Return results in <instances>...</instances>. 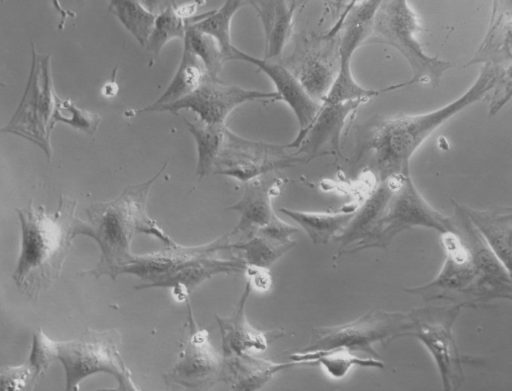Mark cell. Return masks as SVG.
<instances>
[{
    "label": "cell",
    "instance_id": "1",
    "mask_svg": "<svg viewBox=\"0 0 512 391\" xmlns=\"http://www.w3.org/2000/svg\"><path fill=\"white\" fill-rule=\"evenodd\" d=\"M456 229L440 234L445 261L430 282L405 289L425 301L476 308L495 299L512 301V276L465 214L452 202Z\"/></svg>",
    "mask_w": 512,
    "mask_h": 391
},
{
    "label": "cell",
    "instance_id": "2",
    "mask_svg": "<svg viewBox=\"0 0 512 391\" xmlns=\"http://www.w3.org/2000/svg\"><path fill=\"white\" fill-rule=\"evenodd\" d=\"M166 165L167 162L148 181L126 187L114 200L90 205L86 220L77 219L75 235L93 238L101 250L97 264L83 275L116 279L135 259L131 243L139 233L153 235L167 246L176 243L149 217L146 209L150 189Z\"/></svg>",
    "mask_w": 512,
    "mask_h": 391
},
{
    "label": "cell",
    "instance_id": "3",
    "mask_svg": "<svg viewBox=\"0 0 512 391\" xmlns=\"http://www.w3.org/2000/svg\"><path fill=\"white\" fill-rule=\"evenodd\" d=\"M77 202L61 196L57 210L47 214L30 201L17 209L21 226V251L13 280L18 289L36 300L58 279L75 235Z\"/></svg>",
    "mask_w": 512,
    "mask_h": 391
},
{
    "label": "cell",
    "instance_id": "4",
    "mask_svg": "<svg viewBox=\"0 0 512 391\" xmlns=\"http://www.w3.org/2000/svg\"><path fill=\"white\" fill-rule=\"evenodd\" d=\"M495 69L482 65L473 84L444 106L420 114L397 115L375 129L369 148L379 180L410 173V160L419 147L442 124L482 100L494 85Z\"/></svg>",
    "mask_w": 512,
    "mask_h": 391
},
{
    "label": "cell",
    "instance_id": "5",
    "mask_svg": "<svg viewBox=\"0 0 512 391\" xmlns=\"http://www.w3.org/2000/svg\"><path fill=\"white\" fill-rule=\"evenodd\" d=\"M420 30V20L408 0H383L368 42L384 43L403 56L412 72L406 86L422 83L437 87L452 63L424 51L417 38Z\"/></svg>",
    "mask_w": 512,
    "mask_h": 391
},
{
    "label": "cell",
    "instance_id": "6",
    "mask_svg": "<svg viewBox=\"0 0 512 391\" xmlns=\"http://www.w3.org/2000/svg\"><path fill=\"white\" fill-rule=\"evenodd\" d=\"M466 308L463 304L426 305L408 312L410 325L404 337L419 340L438 369L443 389L458 390L464 380V366L476 360L463 355L453 334V325Z\"/></svg>",
    "mask_w": 512,
    "mask_h": 391
},
{
    "label": "cell",
    "instance_id": "7",
    "mask_svg": "<svg viewBox=\"0 0 512 391\" xmlns=\"http://www.w3.org/2000/svg\"><path fill=\"white\" fill-rule=\"evenodd\" d=\"M413 228L433 229L440 234L456 229L453 216H446L433 208L417 189L411 174H408L393 193L385 211L369 234L342 250L340 254L355 253L368 248L385 249L398 234Z\"/></svg>",
    "mask_w": 512,
    "mask_h": 391
},
{
    "label": "cell",
    "instance_id": "8",
    "mask_svg": "<svg viewBox=\"0 0 512 391\" xmlns=\"http://www.w3.org/2000/svg\"><path fill=\"white\" fill-rule=\"evenodd\" d=\"M120 343L121 335L116 329H88L76 339L58 342V360L64 366L66 390H78L83 379L97 372L113 375L119 385L117 390H138L121 357Z\"/></svg>",
    "mask_w": 512,
    "mask_h": 391
},
{
    "label": "cell",
    "instance_id": "9",
    "mask_svg": "<svg viewBox=\"0 0 512 391\" xmlns=\"http://www.w3.org/2000/svg\"><path fill=\"white\" fill-rule=\"evenodd\" d=\"M31 48V67L21 101L11 120L0 131L18 135L33 142L50 160L52 157L50 137L54 128L52 115L57 95L51 74V56L38 54L34 44H31Z\"/></svg>",
    "mask_w": 512,
    "mask_h": 391
},
{
    "label": "cell",
    "instance_id": "10",
    "mask_svg": "<svg viewBox=\"0 0 512 391\" xmlns=\"http://www.w3.org/2000/svg\"><path fill=\"white\" fill-rule=\"evenodd\" d=\"M410 319L408 313L373 309L360 318L339 326L316 327L312 338L301 351H326L343 348L352 352H365L380 358L375 345L388 344L404 337Z\"/></svg>",
    "mask_w": 512,
    "mask_h": 391
},
{
    "label": "cell",
    "instance_id": "11",
    "mask_svg": "<svg viewBox=\"0 0 512 391\" xmlns=\"http://www.w3.org/2000/svg\"><path fill=\"white\" fill-rule=\"evenodd\" d=\"M276 91L266 92L245 89L229 85L209 75L191 94L164 105H148L135 111V114L150 112H171L177 114L181 110H190L198 119L214 125H226L229 115L239 106L254 101H280Z\"/></svg>",
    "mask_w": 512,
    "mask_h": 391
},
{
    "label": "cell",
    "instance_id": "12",
    "mask_svg": "<svg viewBox=\"0 0 512 391\" xmlns=\"http://www.w3.org/2000/svg\"><path fill=\"white\" fill-rule=\"evenodd\" d=\"M287 145L271 144L243 138L226 128L214 173L248 181L275 169L303 161Z\"/></svg>",
    "mask_w": 512,
    "mask_h": 391
},
{
    "label": "cell",
    "instance_id": "13",
    "mask_svg": "<svg viewBox=\"0 0 512 391\" xmlns=\"http://www.w3.org/2000/svg\"><path fill=\"white\" fill-rule=\"evenodd\" d=\"M187 338L175 365L164 374L167 385L201 389L222 378L224 358L209 342L208 332L198 326L189 299Z\"/></svg>",
    "mask_w": 512,
    "mask_h": 391
},
{
    "label": "cell",
    "instance_id": "14",
    "mask_svg": "<svg viewBox=\"0 0 512 391\" xmlns=\"http://www.w3.org/2000/svg\"><path fill=\"white\" fill-rule=\"evenodd\" d=\"M367 100H350L338 103H321L311 122L288 144L304 160L317 155L339 154L341 135L349 117Z\"/></svg>",
    "mask_w": 512,
    "mask_h": 391
},
{
    "label": "cell",
    "instance_id": "15",
    "mask_svg": "<svg viewBox=\"0 0 512 391\" xmlns=\"http://www.w3.org/2000/svg\"><path fill=\"white\" fill-rule=\"evenodd\" d=\"M231 244L229 233L199 246L185 247L175 243L158 252L136 255L122 274H132L146 281L136 289L153 288L156 283L181 268L206 256L216 255L221 250L231 249Z\"/></svg>",
    "mask_w": 512,
    "mask_h": 391
},
{
    "label": "cell",
    "instance_id": "16",
    "mask_svg": "<svg viewBox=\"0 0 512 391\" xmlns=\"http://www.w3.org/2000/svg\"><path fill=\"white\" fill-rule=\"evenodd\" d=\"M232 60L254 65L273 83L275 91L293 111L298 122V133L304 131L315 118L321 102L312 98L305 90L296 74L281 65L277 60L258 58L236 47Z\"/></svg>",
    "mask_w": 512,
    "mask_h": 391
},
{
    "label": "cell",
    "instance_id": "17",
    "mask_svg": "<svg viewBox=\"0 0 512 391\" xmlns=\"http://www.w3.org/2000/svg\"><path fill=\"white\" fill-rule=\"evenodd\" d=\"M281 185V179L269 173L245 182L241 198L227 207L228 210L237 211L240 216L237 225L229 233L231 238L239 235L247 239L276 216L272 198L279 193Z\"/></svg>",
    "mask_w": 512,
    "mask_h": 391
},
{
    "label": "cell",
    "instance_id": "18",
    "mask_svg": "<svg viewBox=\"0 0 512 391\" xmlns=\"http://www.w3.org/2000/svg\"><path fill=\"white\" fill-rule=\"evenodd\" d=\"M251 291L252 286L247 280L232 313L225 317L215 315L221 333L223 356L262 352L269 345L271 332L254 328L246 318L245 308Z\"/></svg>",
    "mask_w": 512,
    "mask_h": 391
},
{
    "label": "cell",
    "instance_id": "19",
    "mask_svg": "<svg viewBox=\"0 0 512 391\" xmlns=\"http://www.w3.org/2000/svg\"><path fill=\"white\" fill-rule=\"evenodd\" d=\"M512 61V0H492L487 31L465 67L500 66Z\"/></svg>",
    "mask_w": 512,
    "mask_h": 391
},
{
    "label": "cell",
    "instance_id": "20",
    "mask_svg": "<svg viewBox=\"0 0 512 391\" xmlns=\"http://www.w3.org/2000/svg\"><path fill=\"white\" fill-rule=\"evenodd\" d=\"M256 12L264 33V58L279 60L289 41L300 0H245Z\"/></svg>",
    "mask_w": 512,
    "mask_h": 391
},
{
    "label": "cell",
    "instance_id": "21",
    "mask_svg": "<svg viewBox=\"0 0 512 391\" xmlns=\"http://www.w3.org/2000/svg\"><path fill=\"white\" fill-rule=\"evenodd\" d=\"M222 380L233 390L253 391L266 385L277 373L296 366L306 365L303 362L290 360L276 363L256 357L251 352L223 356Z\"/></svg>",
    "mask_w": 512,
    "mask_h": 391
},
{
    "label": "cell",
    "instance_id": "22",
    "mask_svg": "<svg viewBox=\"0 0 512 391\" xmlns=\"http://www.w3.org/2000/svg\"><path fill=\"white\" fill-rule=\"evenodd\" d=\"M383 0H362L350 10L340 29L338 45L339 67L336 78H354L351 70L352 57L364 42H368L376 12Z\"/></svg>",
    "mask_w": 512,
    "mask_h": 391
},
{
    "label": "cell",
    "instance_id": "23",
    "mask_svg": "<svg viewBox=\"0 0 512 391\" xmlns=\"http://www.w3.org/2000/svg\"><path fill=\"white\" fill-rule=\"evenodd\" d=\"M468 219L512 276V207L474 209L462 204Z\"/></svg>",
    "mask_w": 512,
    "mask_h": 391
},
{
    "label": "cell",
    "instance_id": "24",
    "mask_svg": "<svg viewBox=\"0 0 512 391\" xmlns=\"http://www.w3.org/2000/svg\"><path fill=\"white\" fill-rule=\"evenodd\" d=\"M407 174L390 176L379 180L378 185L355 211L354 216L343 232L334 240L342 244L341 251L363 240L385 211L393 193Z\"/></svg>",
    "mask_w": 512,
    "mask_h": 391
},
{
    "label": "cell",
    "instance_id": "25",
    "mask_svg": "<svg viewBox=\"0 0 512 391\" xmlns=\"http://www.w3.org/2000/svg\"><path fill=\"white\" fill-rule=\"evenodd\" d=\"M279 211L296 222L314 244H326L343 232L356 210L320 213L282 207Z\"/></svg>",
    "mask_w": 512,
    "mask_h": 391
},
{
    "label": "cell",
    "instance_id": "26",
    "mask_svg": "<svg viewBox=\"0 0 512 391\" xmlns=\"http://www.w3.org/2000/svg\"><path fill=\"white\" fill-rule=\"evenodd\" d=\"M291 360L307 366L320 365L334 379L344 378L352 367L383 369L380 358H362L347 349L338 348L326 351H299L290 356Z\"/></svg>",
    "mask_w": 512,
    "mask_h": 391
},
{
    "label": "cell",
    "instance_id": "27",
    "mask_svg": "<svg viewBox=\"0 0 512 391\" xmlns=\"http://www.w3.org/2000/svg\"><path fill=\"white\" fill-rule=\"evenodd\" d=\"M208 76L201 60L184 43L180 64L170 84L152 105L178 101L195 91Z\"/></svg>",
    "mask_w": 512,
    "mask_h": 391
},
{
    "label": "cell",
    "instance_id": "28",
    "mask_svg": "<svg viewBox=\"0 0 512 391\" xmlns=\"http://www.w3.org/2000/svg\"><path fill=\"white\" fill-rule=\"evenodd\" d=\"M183 120L196 142L198 155L197 175L199 179H202L214 171L227 126L209 124L199 119L189 121L183 118Z\"/></svg>",
    "mask_w": 512,
    "mask_h": 391
},
{
    "label": "cell",
    "instance_id": "29",
    "mask_svg": "<svg viewBox=\"0 0 512 391\" xmlns=\"http://www.w3.org/2000/svg\"><path fill=\"white\" fill-rule=\"evenodd\" d=\"M245 5V0H225L220 8L208 11L202 19L192 23L198 30L215 39L226 61L232 60L236 49L231 39L232 19L236 12Z\"/></svg>",
    "mask_w": 512,
    "mask_h": 391
},
{
    "label": "cell",
    "instance_id": "30",
    "mask_svg": "<svg viewBox=\"0 0 512 391\" xmlns=\"http://www.w3.org/2000/svg\"><path fill=\"white\" fill-rule=\"evenodd\" d=\"M296 241H284L256 232L245 240L232 242L231 249L240 250L246 265L270 268V266L293 248Z\"/></svg>",
    "mask_w": 512,
    "mask_h": 391
},
{
    "label": "cell",
    "instance_id": "31",
    "mask_svg": "<svg viewBox=\"0 0 512 391\" xmlns=\"http://www.w3.org/2000/svg\"><path fill=\"white\" fill-rule=\"evenodd\" d=\"M338 67L319 52L310 53L302 61L296 76L309 95L321 102L334 82Z\"/></svg>",
    "mask_w": 512,
    "mask_h": 391
},
{
    "label": "cell",
    "instance_id": "32",
    "mask_svg": "<svg viewBox=\"0 0 512 391\" xmlns=\"http://www.w3.org/2000/svg\"><path fill=\"white\" fill-rule=\"evenodd\" d=\"M109 11L143 46L147 47L156 15L141 0H108Z\"/></svg>",
    "mask_w": 512,
    "mask_h": 391
},
{
    "label": "cell",
    "instance_id": "33",
    "mask_svg": "<svg viewBox=\"0 0 512 391\" xmlns=\"http://www.w3.org/2000/svg\"><path fill=\"white\" fill-rule=\"evenodd\" d=\"M202 16L203 13L185 20L176 14L174 6L167 8L156 15L146 49L155 55H159L162 48L169 41L179 38L184 39L188 25L197 22Z\"/></svg>",
    "mask_w": 512,
    "mask_h": 391
},
{
    "label": "cell",
    "instance_id": "34",
    "mask_svg": "<svg viewBox=\"0 0 512 391\" xmlns=\"http://www.w3.org/2000/svg\"><path fill=\"white\" fill-rule=\"evenodd\" d=\"M184 43L201 60L208 75L213 79H219L226 59L215 39L191 23L187 27Z\"/></svg>",
    "mask_w": 512,
    "mask_h": 391
},
{
    "label": "cell",
    "instance_id": "35",
    "mask_svg": "<svg viewBox=\"0 0 512 391\" xmlns=\"http://www.w3.org/2000/svg\"><path fill=\"white\" fill-rule=\"evenodd\" d=\"M101 122L98 114L79 108L69 99H62L56 95L55 106L52 115V125L64 123L72 128L93 136Z\"/></svg>",
    "mask_w": 512,
    "mask_h": 391
},
{
    "label": "cell",
    "instance_id": "36",
    "mask_svg": "<svg viewBox=\"0 0 512 391\" xmlns=\"http://www.w3.org/2000/svg\"><path fill=\"white\" fill-rule=\"evenodd\" d=\"M58 359V342L51 340L41 329L34 331L28 364L32 371V386Z\"/></svg>",
    "mask_w": 512,
    "mask_h": 391
},
{
    "label": "cell",
    "instance_id": "37",
    "mask_svg": "<svg viewBox=\"0 0 512 391\" xmlns=\"http://www.w3.org/2000/svg\"><path fill=\"white\" fill-rule=\"evenodd\" d=\"M493 67L495 69V79L490 91L489 116L498 114L512 99V61Z\"/></svg>",
    "mask_w": 512,
    "mask_h": 391
},
{
    "label": "cell",
    "instance_id": "38",
    "mask_svg": "<svg viewBox=\"0 0 512 391\" xmlns=\"http://www.w3.org/2000/svg\"><path fill=\"white\" fill-rule=\"evenodd\" d=\"M27 384H30L32 388V371L28 363L2 367L0 371L1 390H23Z\"/></svg>",
    "mask_w": 512,
    "mask_h": 391
},
{
    "label": "cell",
    "instance_id": "39",
    "mask_svg": "<svg viewBox=\"0 0 512 391\" xmlns=\"http://www.w3.org/2000/svg\"><path fill=\"white\" fill-rule=\"evenodd\" d=\"M247 276V280L250 282L252 288L259 291H267L270 289L272 284V276L269 268L246 265L244 272Z\"/></svg>",
    "mask_w": 512,
    "mask_h": 391
},
{
    "label": "cell",
    "instance_id": "40",
    "mask_svg": "<svg viewBox=\"0 0 512 391\" xmlns=\"http://www.w3.org/2000/svg\"><path fill=\"white\" fill-rule=\"evenodd\" d=\"M204 3H205V0H192V1H189V2L181 4V5L176 4L174 6V10L179 17H181L185 20H189V19L193 18L194 16H196L195 14H196L198 7Z\"/></svg>",
    "mask_w": 512,
    "mask_h": 391
},
{
    "label": "cell",
    "instance_id": "41",
    "mask_svg": "<svg viewBox=\"0 0 512 391\" xmlns=\"http://www.w3.org/2000/svg\"><path fill=\"white\" fill-rule=\"evenodd\" d=\"M311 0H300V6L304 7ZM323 1L333 13L337 20L339 16L345 11L351 0H321Z\"/></svg>",
    "mask_w": 512,
    "mask_h": 391
},
{
    "label": "cell",
    "instance_id": "42",
    "mask_svg": "<svg viewBox=\"0 0 512 391\" xmlns=\"http://www.w3.org/2000/svg\"><path fill=\"white\" fill-rule=\"evenodd\" d=\"M146 8L158 15L169 7L176 5V0H141Z\"/></svg>",
    "mask_w": 512,
    "mask_h": 391
},
{
    "label": "cell",
    "instance_id": "43",
    "mask_svg": "<svg viewBox=\"0 0 512 391\" xmlns=\"http://www.w3.org/2000/svg\"><path fill=\"white\" fill-rule=\"evenodd\" d=\"M117 70H118V67H116L114 69L112 79L110 81L106 82L102 86L101 92H102V95L106 98H113L114 96H116V94L118 92L119 87L115 80Z\"/></svg>",
    "mask_w": 512,
    "mask_h": 391
},
{
    "label": "cell",
    "instance_id": "44",
    "mask_svg": "<svg viewBox=\"0 0 512 391\" xmlns=\"http://www.w3.org/2000/svg\"><path fill=\"white\" fill-rule=\"evenodd\" d=\"M52 4L55 8V10L60 14L61 16V22L59 24V28H63V25L65 24L66 18L69 17H75V13L68 11L64 9L60 3L59 0H52Z\"/></svg>",
    "mask_w": 512,
    "mask_h": 391
},
{
    "label": "cell",
    "instance_id": "45",
    "mask_svg": "<svg viewBox=\"0 0 512 391\" xmlns=\"http://www.w3.org/2000/svg\"><path fill=\"white\" fill-rule=\"evenodd\" d=\"M358 0H351V4H356Z\"/></svg>",
    "mask_w": 512,
    "mask_h": 391
}]
</instances>
